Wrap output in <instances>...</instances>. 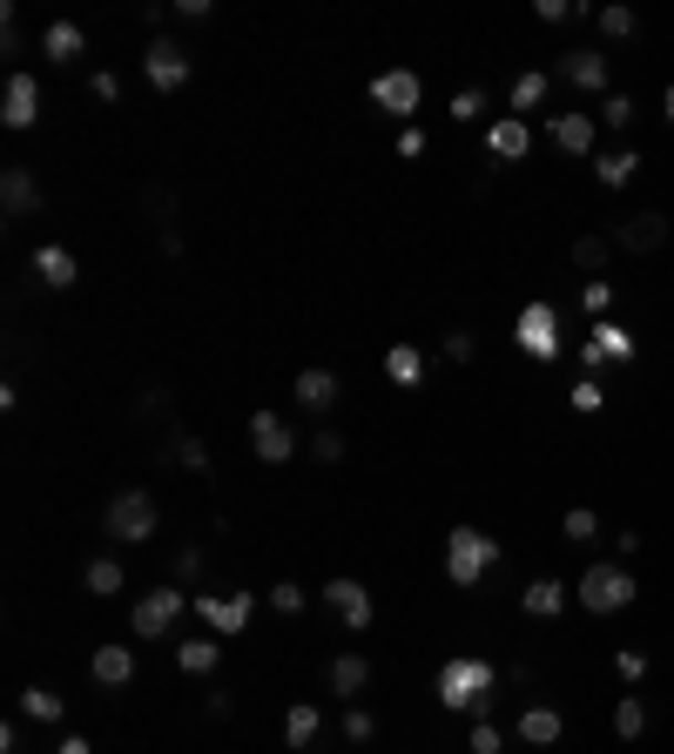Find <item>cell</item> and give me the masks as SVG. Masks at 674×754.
Listing matches in <instances>:
<instances>
[{"label": "cell", "instance_id": "52a82bcc", "mask_svg": "<svg viewBox=\"0 0 674 754\" xmlns=\"http://www.w3.org/2000/svg\"><path fill=\"white\" fill-rule=\"evenodd\" d=\"M418 95H426V81L411 68H385L371 81V109H385V115H418Z\"/></svg>", "mask_w": 674, "mask_h": 754}, {"label": "cell", "instance_id": "4316f807", "mask_svg": "<svg viewBox=\"0 0 674 754\" xmlns=\"http://www.w3.org/2000/svg\"><path fill=\"white\" fill-rule=\"evenodd\" d=\"M81 48H89V34H81L74 21H54V28L41 34V54H48V61H74Z\"/></svg>", "mask_w": 674, "mask_h": 754}, {"label": "cell", "instance_id": "ab89813d", "mask_svg": "<svg viewBox=\"0 0 674 754\" xmlns=\"http://www.w3.org/2000/svg\"><path fill=\"white\" fill-rule=\"evenodd\" d=\"M601 122L607 128H634V95H607L601 102Z\"/></svg>", "mask_w": 674, "mask_h": 754}, {"label": "cell", "instance_id": "30bf717a", "mask_svg": "<svg viewBox=\"0 0 674 754\" xmlns=\"http://www.w3.org/2000/svg\"><path fill=\"white\" fill-rule=\"evenodd\" d=\"M324 607H330L337 620H345L351 633H365V627H371V613H378V607H371V593H365L358 579H345V572H337V579L324 586Z\"/></svg>", "mask_w": 674, "mask_h": 754}, {"label": "cell", "instance_id": "f1b7e54d", "mask_svg": "<svg viewBox=\"0 0 674 754\" xmlns=\"http://www.w3.org/2000/svg\"><path fill=\"white\" fill-rule=\"evenodd\" d=\"M317 734H324V714H317L310 701H297V707L284 714V741H290V747H310Z\"/></svg>", "mask_w": 674, "mask_h": 754}, {"label": "cell", "instance_id": "f35d334b", "mask_svg": "<svg viewBox=\"0 0 674 754\" xmlns=\"http://www.w3.org/2000/svg\"><path fill=\"white\" fill-rule=\"evenodd\" d=\"M614 674L641 688V681H647V653H641V647H621V653H614Z\"/></svg>", "mask_w": 674, "mask_h": 754}, {"label": "cell", "instance_id": "7dc6e473", "mask_svg": "<svg viewBox=\"0 0 674 754\" xmlns=\"http://www.w3.org/2000/svg\"><path fill=\"white\" fill-rule=\"evenodd\" d=\"M472 351H479V344H472V338H466V330H452V338H446V358H452V364H466V358H472Z\"/></svg>", "mask_w": 674, "mask_h": 754}, {"label": "cell", "instance_id": "f6af8a7d", "mask_svg": "<svg viewBox=\"0 0 674 754\" xmlns=\"http://www.w3.org/2000/svg\"><path fill=\"white\" fill-rule=\"evenodd\" d=\"M310 452H317L324 465H337V458H345V438H337V432H317V438H310Z\"/></svg>", "mask_w": 674, "mask_h": 754}, {"label": "cell", "instance_id": "7a4b0ae2", "mask_svg": "<svg viewBox=\"0 0 674 754\" xmlns=\"http://www.w3.org/2000/svg\"><path fill=\"white\" fill-rule=\"evenodd\" d=\"M492 566H499V539H486L479 526H459V533L446 539V579L466 586V593H472V586H479Z\"/></svg>", "mask_w": 674, "mask_h": 754}, {"label": "cell", "instance_id": "7bdbcfd3", "mask_svg": "<svg viewBox=\"0 0 674 754\" xmlns=\"http://www.w3.org/2000/svg\"><path fill=\"white\" fill-rule=\"evenodd\" d=\"M371 734H378V721L365 707H345V741H371Z\"/></svg>", "mask_w": 674, "mask_h": 754}, {"label": "cell", "instance_id": "83f0119b", "mask_svg": "<svg viewBox=\"0 0 674 754\" xmlns=\"http://www.w3.org/2000/svg\"><path fill=\"white\" fill-rule=\"evenodd\" d=\"M81 586H89V593H95V600H115V593H122V586H129V572H122L115 559H89V572H81Z\"/></svg>", "mask_w": 674, "mask_h": 754}, {"label": "cell", "instance_id": "2e32d148", "mask_svg": "<svg viewBox=\"0 0 674 754\" xmlns=\"http://www.w3.org/2000/svg\"><path fill=\"white\" fill-rule=\"evenodd\" d=\"M566 734V714L553 707V701H533V707H520V741L527 747H553Z\"/></svg>", "mask_w": 674, "mask_h": 754}, {"label": "cell", "instance_id": "f5cc1de1", "mask_svg": "<svg viewBox=\"0 0 674 754\" xmlns=\"http://www.w3.org/2000/svg\"><path fill=\"white\" fill-rule=\"evenodd\" d=\"M54 754H89V741H81V734H68V741H61Z\"/></svg>", "mask_w": 674, "mask_h": 754}, {"label": "cell", "instance_id": "9a60e30c", "mask_svg": "<svg viewBox=\"0 0 674 754\" xmlns=\"http://www.w3.org/2000/svg\"><path fill=\"white\" fill-rule=\"evenodd\" d=\"M196 607H203V620H210L216 633H243V620H249V607H257V593H196Z\"/></svg>", "mask_w": 674, "mask_h": 754}, {"label": "cell", "instance_id": "484cf974", "mask_svg": "<svg viewBox=\"0 0 674 754\" xmlns=\"http://www.w3.org/2000/svg\"><path fill=\"white\" fill-rule=\"evenodd\" d=\"M594 169H601V189H627V183L641 176V155H634V148H607Z\"/></svg>", "mask_w": 674, "mask_h": 754}, {"label": "cell", "instance_id": "5bb4252c", "mask_svg": "<svg viewBox=\"0 0 674 754\" xmlns=\"http://www.w3.org/2000/svg\"><path fill=\"white\" fill-rule=\"evenodd\" d=\"M0 122H8V128H34V122H41V81H34V74H8Z\"/></svg>", "mask_w": 674, "mask_h": 754}, {"label": "cell", "instance_id": "603a6c76", "mask_svg": "<svg viewBox=\"0 0 674 754\" xmlns=\"http://www.w3.org/2000/svg\"><path fill=\"white\" fill-rule=\"evenodd\" d=\"M566 600H573V593H566L560 579H533L527 593H520V607H527L533 620H553V613H566Z\"/></svg>", "mask_w": 674, "mask_h": 754}, {"label": "cell", "instance_id": "b9f144b4", "mask_svg": "<svg viewBox=\"0 0 674 754\" xmlns=\"http://www.w3.org/2000/svg\"><path fill=\"white\" fill-rule=\"evenodd\" d=\"M479 115H486V95L479 89H459L452 95V122H479Z\"/></svg>", "mask_w": 674, "mask_h": 754}, {"label": "cell", "instance_id": "f546056e", "mask_svg": "<svg viewBox=\"0 0 674 754\" xmlns=\"http://www.w3.org/2000/svg\"><path fill=\"white\" fill-rule=\"evenodd\" d=\"M216 660H223L216 640H183V647H176V667H183V674H216Z\"/></svg>", "mask_w": 674, "mask_h": 754}, {"label": "cell", "instance_id": "8992f818", "mask_svg": "<svg viewBox=\"0 0 674 754\" xmlns=\"http://www.w3.org/2000/svg\"><path fill=\"white\" fill-rule=\"evenodd\" d=\"M142 74H149V89H155V95H176L183 81H190V48H183V41H168V34H149Z\"/></svg>", "mask_w": 674, "mask_h": 754}, {"label": "cell", "instance_id": "277c9868", "mask_svg": "<svg viewBox=\"0 0 674 754\" xmlns=\"http://www.w3.org/2000/svg\"><path fill=\"white\" fill-rule=\"evenodd\" d=\"M634 593H641V586H634L627 566H586V572H580V607H586V613H627Z\"/></svg>", "mask_w": 674, "mask_h": 754}, {"label": "cell", "instance_id": "d590c367", "mask_svg": "<svg viewBox=\"0 0 674 754\" xmlns=\"http://www.w3.org/2000/svg\"><path fill=\"white\" fill-rule=\"evenodd\" d=\"M21 714H28V721H61V694L28 688V694H21Z\"/></svg>", "mask_w": 674, "mask_h": 754}, {"label": "cell", "instance_id": "7402d4cb", "mask_svg": "<svg viewBox=\"0 0 674 754\" xmlns=\"http://www.w3.org/2000/svg\"><path fill=\"white\" fill-rule=\"evenodd\" d=\"M385 378H391L398 391H418V384H426V358H418V344H391V351H385Z\"/></svg>", "mask_w": 674, "mask_h": 754}, {"label": "cell", "instance_id": "1f68e13d", "mask_svg": "<svg viewBox=\"0 0 674 754\" xmlns=\"http://www.w3.org/2000/svg\"><path fill=\"white\" fill-rule=\"evenodd\" d=\"M594 351H601L607 364H627V358H634V338H627L621 323H594Z\"/></svg>", "mask_w": 674, "mask_h": 754}, {"label": "cell", "instance_id": "60d3db41", "mask_svg": "<svg viewBox=\"0 0 674 754\" xmlns=\"http://www.w3.org/2000/svg\"><path fill=\"white\" fill-rule=\"evenodd\" d=\"M560 533H566V539H594V533H601V519L586 513V506H573V513L560 519Z\"/></svg>", "mask_w": 674, "mask_h": 754}, {"label": "cell", "instance_id": "4fadbf2b", "mask_svg": "<svg viewBox=\"0 0 674 754\" xmlns=\"http://www.w3.org/2000/svg\"><path fill=\"white\" fill-rule=\"evenodd\" d=\"M249 452H257L264 465H284V458L297 452V438H290V425H284L277 411H257V417H249Z\"/></svg>", "mask_w": 674, "mask_h": 754}, {"label": "cell", "instance_id": "d4e9b609", "mask_svg": "<svg viewBox=\"0 0 674 754\" xmlns=\"http://www.w3.org/2000/svg\"><path fill=\"white\" fill-rule=\"evenodd\" d=\"M547 89H553V74H547V68H527V74L513 81V95H506V102H513V115L527 122V109H540V102H547Z\"/></svg>", "mask_w": 674, "mask_h": 754}, {"label": "cell", "instance_id": "c3c4849f", "mask_svg": "<svg viewBox=\"0 0 674 754\" xmlns=\"http://www.w3.org/2000/svg\"><path fill=\"white\" fill-rule=\"evenodd\" d=\"M398 155H411V162L426 155V128H405V135H398Z\"/></svg>", "mask_w": 674, "mask_h": 754}, {"label": "cell", "instance_id": "4dcf8cb0", "mask_svg": "<svg viewBox=\"0 0 674 754\" xmlns=\"http://www.w3.org/2000/svg\"><path fill=\"white\" fill-rule=\"evenodd\" d=\"M607 257H614V242H607V236H580V242H573V264L586 270V283L607 270Z\"/></svg>", "mask_w": 674, "mask_h": 754}, {"label": "cell", "instance_id": "ba28073f", "mask_svg": "<svg viewBox=\"0 0 674 754\" xmlns=\"http://www.w3.org/2000/svg\"><path fill=\"white\" fill-rule=\"evenodd\" d=\"M614 249H634V257H647V249H661L667 242V216L661 209H634V216H621L614 223V236H607Z\"/></svg>", "mask_w": 674, "mask_h": 754}, {"label": "cell", "instance_id": "74e56055", "mask_svg": "<svg viewBox=\"0 0 674 754\" xmlns=\"http://www.w3.org/2000/svg\"><path fill=\"white\" fill-rule=\"evenodd\" d=\"M304 600H310V593H304L297 579H277V586H270V607H277V613H304Z\"/></svg>", "mask_w": 674, "mask_h": 754}, {"label": "cell", "instance_id": "ee69618b", "mask_svg": "<svg viewBox=\"0 0 674 754\" xmlns=\"http://www.w3.org/2000/svg\"><path fill=\"white\" fill-rule=\"evenodd\" d=\"M499 747H506V734L492 721H472V754H499Z\"/></svg>", "mask_w": 674, "mask_h": 754}, {"label": "cell", "instance_id": "5b68a950", "mask_svg": "<svg viewBox=\"0 0 674 754\" xmlns=\"http://www.w3.org/2000/svg\"><path fill=\"white\" fill-rule=\"evenodd\" d=\"M183 607H190V593L183 586H149V593L135 600V633L142 640H162V633H176V620H183Z\"/></svg>", "mask_w": 674, "mask_h": 754}, {"label": "cell", "instance_id": "f907efd6", "mask_svg": "<svg viewBox=\"0 0 674 754\" xmlns=\"http://www.w3.org/2000/svg\"><path fill=\"white\" fill-rule=\"evenodd\" d=\"M89 89H95V102H115V95H122V81H115V74H95Z\"/></svg>", "mask_w": 674, "mask_h": 754}, {"label": "cell", "instance_id": "ffe728a7", "mask_svg": "<svg viewBox=\"0 0 674 754\" xmlns=\"http://www.w3.org/2000/svg\"><path fill=\"white\" fill-rule=\"evenodd\" d=\"M89 674H95V688H129L135 681V653L129 647H95Z\"/></svg>", "mask_w": 674, "mask_h": 754}, {"label": "cell", "instance_id": "db71d44e", "mask_svg": "<svg viewBox=\"0 0 674 754\" xmlns=\"http://www.w3.org/2000/svg\"><path fill=\"white\" fill-rule=\"evenodd\" d=\"M667 122H674V89H667Z\"/></svg>", "mask_w": 674, "mask_h": 754}, {"label": "cell", "instance_id": "d6a6232c", "mask_svg": "<svg viewBox=\"0 0 674 754\" xmlns=\"http://www.w3.org/2000/svg\"><path fill=\"white\" fill-rule=\"evenodd\" d=\"M168 458H176V465H190V472H203V478H210V445H203V438H190V432H168Z\"/></svg>", "mask_w": 674, "mask_h": 754}, {"label": "cell", "instance_id": "7c38bea8", "mask_svg": "<svg viewBox=\"0 0 674 754\" xmlns=\"http://www.w3.org/2000/svg\"><path fill=\"white\" fill-rule=\"evenodd\" d=\"M0 209H8V223L41 216V183L28 176V162H8V169H0Z\"/></svg>", "mask_w": 674, "mask_h": 754}, {"label": "cell", "instance_id": "44dd1931", "mask_svg": "<svg viewBox=\"0 0 674 754\" xmlns=\"http://www.w3.org/2000/svg\"><path fill=\"white\" fill-rule=\"evenodd\" d=\"M290 391H297V404H304V411H330V404H337V371L310 364V371H297V384H290Z\"/></svg>", "mask_w": 674, "mask_h": 754}, {"label": "cell", "instance_id": "816d5d0a", "mask_svg": "<svg viewBox=\"0 0 674 754\" xmlns=\"http://www.w3.org/2000/svg\"><path fill=\"white\" fill-rule=\"evenodd\" d=\"M614 552H621V559H634V552H641V533H634V526H627V533H614Z\"/></svg>", "mask_w": 674, "mask_h": 754}, {"label": "cell", "instance_id": "9c48e42d", "mask_svg": "<svg viewBox=\"0 0 674 754\" xmlns=\"http://www.w3.org/2000/svg\"><path fill=\"white\" fill-rule=\"evenodd\" d=\"M553 74L566 81V89H580V95H601L607 89V54L601 48H566Z\"/></svg>", "mask_w": 674, "mask_h": 754}, {"label": "cell", "instance_id": "ac0fdd59", "mask_svg": "<svg viewBox=\"0 0 674 754\" xmlns=\"http://www.w3.org/2000/svg\"><path fill=\"white\" fill-rule=\"evenodd\" d=\"M486 148H492V162H520V155L533 148V128H527L520 115H506V122L486 128Z\"/></svg>", "mask_w": 674, "mask_h": 754}, {"label": "cell", "instance_id": "8fae6325", "mask_svg": "<svg viewBox=\"0 0 674 754\" xmlns=\"http://www.w3.org/2000/svg\"><path fill=\"white\" fill-rule=\"evenodd\" d=\"M513 338H520V351H533V358H560V323H553V303H527V310H520V323H513Z\"/></svg>", "mask_w": 674, "mask_h": 754}, {"label": "cell", "instance_id": "6da1fadb", "mask_svg": "<svg viewBox=\"0 0 674 754\" xmlns=\"http://www.w3.org/2000/svg\"><path fill=\"white\" fill-rule=\"evenodd\" d=\"M492 681H499V667L479 660V653H459L439 667V701L452 714H472V721H492Z\"/></svg>", "mask_w": 674, "mask_h": 754}, {"label": "cell", "instance_id": "bcb514c9", "mask_svg": "<svg viewBox=\"0 0 674 754\" xmlns=\"http://www.w3.org/2000/svg\"><path fill=\"white\" fill-rule=\"evenodd\" d=\"M196 572H203V546H183L176 552V579H196Z\"/></svg>", "mask_w": 674, "mask_h": 754}, {"label": "cell", "instance_id": "cb8c5ba5", "mask_svg": "<svg viewBox=\"0 0 674 754\" xmlns=\"http://www.w3.org/2000/svg\"><path fill=\"white\" fill-rule=\"evenodd\" d=\"M34 270H41V283H48V290H68V283L81 277V264L68 257V249H61V242H48V249H34Z\"/></svg>", "mask_w": 674, "mask_h": 754}, {"label": "cell", "instance_id": "d6986e66", "mask_svg": "<svg viewBox=\"0 0 674 754\" xmlns=\"http://www.w3.org/2000/svg\"><path fill=\"white\" fill-rule=\"evenodd\" d=\"M547 142H553L560 155H594V115H553Z\"/></svg>", "mask_w": 674, "mask_h": 754}, {"label": "cell", "instance_id": "836d02e7", "mask_svg": "<svg viewBox=\"0 0 674 754\" xmlns=\"http://www.w3.org/2000/svg\"><path fill=\"white\" fill-rule=\"evenodd\" d=\"M594 21H601L607 41H634V34H641V14H634V8H601Z\"/></svg>", "mask_w": 674, "mask_h": 754}, {"label": "cell", "instance_id": "3957f363", "mask_svg": "<svg viewBox=\"0 0 674 754\" xmlns=\"http://www.w3.org/2000/svg\"><path fill=\"white\" fill-rule=\"evenodd\" d=\"M155 498L142 492V485H129V492H115L109 498V513H102V526H109V539H122V546H149L155 539Z\"/></svg>", "mask_w": 674, "mask_h": 754}, {"label": "cell", "instance_id": "8d00e7d4", "mask_svg": "<svg viewBox=\"0 0 674 754\" xmlns=\"http://www.w3.org/2000/svg\"><path fill=\"white\" fill-rule=\"evenodd\" d=\"M580 303H586V317H607V310H614V283H607V277H594V283L580 290Z\"/></svg>", "mask_w": 674, "mask_h": 754}, {"label": "cell", "instance_id": "e575fe53", "mask_svg": "<svg viewBox=\"0 0 674 754\" xmlns=\"http://www.w3.org/2000/svg\"><path fill=\"white\" fill-rule=\"evenodd\" d=\"M614 734H621V741H641V734H647V707H641L634 694L614 707Z\"/></svg>", "mask_w": 674, "mask_h": 754}, {"label": "cell", "instance_id": "e0dca14e", "mask_svg": "<svg viewBox=\"0 0 674 754\" xmlns=\"http://www.w3.org/2000/svg\"><path fill=\"white\" fill-rule=\"evenodd\" d=\"M324 681H330V694H337V701H351V694H365V688H371V660H365V653H337Z\"/></svg>", "mask_w": 674, "mask_h": 754}, {"label": "cell", "instance_id": "681fc988", "mask_svg": "<svg viewBox=\"0 0 674 754\" xmlns=\"http://www.w3.org/2000/svg\"><path fill=\"white\" fill-rule=\"evenodd\" d=\"M573 411H601V384H573Z\"/></svg>", "mask_w": 674, "mask_h": 754}]
</instances>
